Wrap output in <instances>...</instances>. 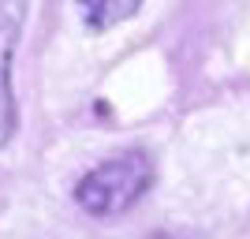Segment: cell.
<instances>
[{"label": "cell", "instance_id": "obj_2", "mask_svg": "<svg viewBox=\"0 0 250 239\" xmlns=\"http://www.w3.org/2000/svg\"><path fill=\"white\" fill-rule=\"evenodd\" d=\"M26 22V0H0V150L15 135V94H11V52Z\"/></svg>", "mask_w": 250, "mask_h": 239}, {"label": "cell", "instance_id": "obj_1", "mask_svg": "<svg viewBox=\"0 0 250 239\" xmlns=\"http://www.w3.org/2000/svg\"><path fill=\"white\" fill-rule=\"evenodd\" d=\"M153 183V165L142 150H127L120 157H108L94 172H86L75 187V202L94 213V217H112L124 213L149 191Z\"/></svg>", "mask_w": 250, "mask_h": 239}, {"label": "cell", "instance_id": "obj_3", "mask_svg": "<svg viewBox=\"0 0 250 239\" xmlns=\"http://www.w3.org/2000/svg\"><path fill=\"white\" fill-rule=\"evenodd\" d=\"M79 8H83V19L90 30H108L116 22L131 19L142 8V0H79Z\"/></svg>", "mask_w": 250, "mask_h": 239}]
</instances>
